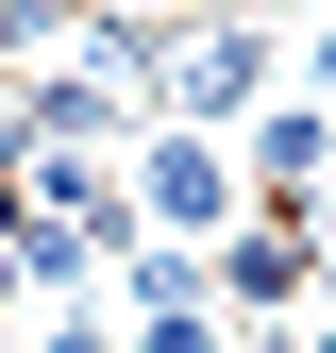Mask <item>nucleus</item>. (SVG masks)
<instances>
[{
    "label": "nucleus",
    "mask_w": 336,
    "mask_h": 353,
    "mask_svg": "<svg viewBox=\"0 0 336 353\" xmlns=\"http://www.w3.org/2000/svg\"><path fill=\"white\" fill-rule=\"evenodd\" d=\"M269 101H286V34L252 17V0L168 17V51H151V118H168V135H252Z\"/></svg>",
    "instance_id": "1"
},
{
    "label": "nucleus",
    "mask_w": 336,
    "mask_h": 353,
    "mask_svg": "<svg viewBox=\"0 0 336 353\" xmlns=\"http://www.w3.org/2000/svg\"><path fill=\"white\" fill-rule=\"evenodd\" d=\"M118 185H135V236H151V252H219L235 219H252V185H235V135H168V118L118 152Z\"/></svg>",
    "instance_id": "2"
},
{
    "label": "nucleus",
    "mask_w": 336,
    "mask_h": 353,
    "mask_svg": "<svg viewBox=\"0 0 336 353\" xmlns=\"http://www.w3.org/2000/svg\"><path fill=\"white\" fill-rule=\"evenodd\" d=\"M202 286H219L235 336H303V303H319V236H303V219H235V236L202 252Z\"/></svg>",
    "instance_id": "3"
},
{
    "label": "nucleus",
    "mask_w": 336,
    "mask_h": 353,
    "mask_svg": "<svg viewBox=\"0 0 336 353\" xmlns=\"http://www.w3.org/2000/svg\"><path fill=\"white\" fill-rule=\"evenodd\" d=\"M67 34H84V0H0V68H17V84H34V68H51V51H67Z\"/></svg>",
    "instance_id": "4"
},
{
    "label": "nucleus",
    "mask_w": 336,
    "mask_h": 353,
    "mask_svg": "<svg viewBox=\"0 0 336 353\" xmlns=\"http://www.w3.org/2000/svg\"><path fill=\"white\" fill-rule=\"evenodd\" d=\"M17 353H118V336H101V303H67V320H34Z\"/></svg>",
    "instance_id": "5"
},
{
    "label": "nucleus",
    "mask_w": 336,
    "mask_h": 353,
    "mask_svg": "<svg viewBox=\"0 0 336 353\" xmlns=\"http://www.w3.org/2000/svg\"><path fill=\"white\" fill-rule=\"evenodd\" d=\"M286 84H303V101H319V118H336V17H319V34H303V51H286Z\"/></svg>",
    "instance_id": "6"
},
{
    "label": "nucleus",
    "mask_w": 336,
    "mask_h": 353,
    "mask_svg": "<svg viewBox=\"0 0 336 353\" xmlns=\"http://www.w3.org/2000/svg\"><path fill=\"white\" fill-rule=\"evenodd\" d=\"M84 17H135V34H168V17H202V0H84Z\"/></svg>",
    "instance_id": "7"
},
{
    "label": "nucleus",
    "mask_w": 336,
    "mask_h": 353,
    "mask_svg": "<svg viewBox=\"0 0 336 353\" xmlns=\"http://www.w3.org/2000/svg\"><path fill=\"white\" fill-rule=\"evenodd\" d=\"M303 353H336V303H319V320H303Z\"/></svg>",
    "instance_id": "8"
},
{
    "label": "nucleus",
    "mask_w": 336,
    "mask_h": 353,
    "mask_svg": "<svg viewBox=\"0 0 336 353\" xmlns=\"http://www.w3.org/2000/svg\"><path fill=\"white\" fill-rule=\"evenodd\" d=\"M235 353H303V336H235Z\"/></svg>",
    "instance_id": "9"
}]
</instances>
